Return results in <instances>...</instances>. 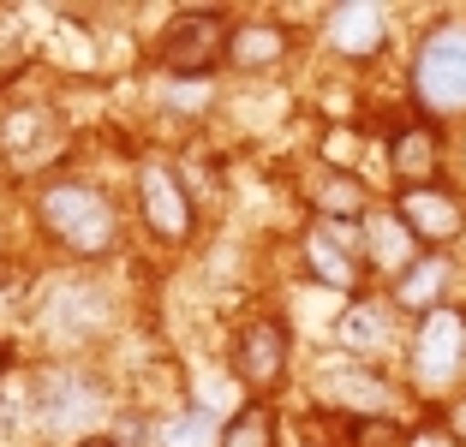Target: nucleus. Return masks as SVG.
Returning <instances> with one entry per match:
<instances>
[{
    "label": "nucleus",
    "mask_w": 466,
    "mask_h": 447,
    "mask_svg": "<svg viewBox=\"0 0 466 447\" xmlns=\"http://www.w3.org/2000/svg\"><path fill=\"white\" fill-rule=\"evenodd\" d=\"M221 18L216 13H192V18H174L167 25V36H162V60L179 72V78H204L209 66H216V55H221Z\"/></svg>",
    "instance_id": "20e7f679"
},
{
    "label": "nucleus",
    "mask_w": 466,
    "mask_h": 447,
    "mask_svg": "<svg viewBox=\"0 0 466 447\" xmlns=\"http://www.w3.org/2000/svg\"><path fill=\"white\" fill-rule=\"evenodd\" d=\"M353 244H359V233L347 227V221H317V227L305 233V257H311V274H317L323 286H335V293H347V286L359 281Z\"/></svg>",
    "instance_id": "6e6552de"
},
{
    "label": "nucleus",
    "mask_w": 466,
    "mask_h": 447,
    "mask_svg": "<svg viewBox=\"0 0 466 447\" xmlns=\"http://www.w3.org/2000/svg\"><path fill=\"white\" fill-rule=\"evenodd\" d=\"M78 447H114V442H102V435H90V442H78Z\"/></svg>",
    "instance_id": "b1692460"
},
{
    "label": "nucleus",
    "mask_w": 466,
    "mask_h": 447,
    "mask_svg": "<svg viewBox=\"0 0 466 447\" xmlns=\"http://www.w3.org/2000/svg\"><path fill=\"white\" fill-rule=\"evenodd\" d=\"M239 66H269L275 55H281V30H269V25H251V30H239L233 36V48H228Z\"/></svg>",
    "instance_id": "6ab92c4d"
},
{
    "label": "nucleus",
    "mask_w": 466,
    "mask_h": 447,
    "mask_svg": "<svg viewBox=\"0 0 466 447\" xmlns=\"http://www.w3.org/2000/svg\"><path fill=\"white\" fill-rule=\"evenodd\" d=\"M466 364V316L461 311H431L412 340V376L425 393H442Z\"/></svg>",
    "instance_id": "7ed1b4c3"
},
{
    "label": "nucleus",
    "mask_w": 466,
    "mask_h": 447,
    "mask_svg": "<svg viewBox=\"0 0 466 447\" xmlns=\"http://www.w3.org/2000/svg\"><path fill=\"white\" fill-rule=\"evenodd\" d=\"M96 406H102V400H96V388H84V382H72V376H55L48 388H42V418H48V430L84 423Z\"/></svg>",
    "instance_id": "ddd939ff"
},
{
    "label": "nucleus",
    "mask_w": 466,
    "mask_h": 447,
    "mask_svg": "<svg viewBox=\"0 0 466 447\" xmlns=\"http://www.w3.org/2000/svg\"><path fill=\"white\" fill-rule=\"evenodd\" d=\"M365 251H370V263H377V269H400V274L412 269V233L400 227V215L395 221H370Z\"/></svg>",
    "instance_id": "dca6fc26"
},
{
    "label": "nucleus",
    "mask_w": 466,
    "mask_h": 447,
    "mask_svg": "<svg viewBox=\"0 0 466 447\" xmlns=\"http://www.w3.org/2000/svg\"><path fill=\"white\" fill-rule=\"evenodd\" d=\"M42 221H48V233H55L66 251H78V257H102L114 244V209L108 197H102L96 185H48L42 191Z\"/></svg>",
    "instance_id": "f257e3e1"
},
{
    "label": "nucleus",
    "mask_w": 466,
    "mask_h": 447,
    "mask_svg": "<svg viewBox=\"0 0 466 447\" xmlns=\"http://www.w3.org/2000/svg\"><path fill=\"white\" fill-rule=\"evenodd\" d=\"M156 442L162 447H221V423L204 406H192V412H179V418H167Z\"/></svg>",
    "instance_id": "f3484780"
},
{
    "label": "nucleus",
    "mask_w": 466,
    "mask_h": 447,
    "mask_svg": "<svg viewBox=\"0 0 466 447\" xmlns=\"http://www.w3.org/2000/svg\"><path fill=\"white\" fill-rule=\"evenodd\" d=\"M317 204L329 209V215H359V204H365V197H359V185L347 174H335V179H323V185H317Z\"/></svg>",
    "instance_id": "aec40b11"
},
{
    "label": "nucleus",
    "mask_w": 466,
    "mask_h": 447,
    "mask_svg": "<svg viewBox=\"0 0 466 447\" xmlns=\"http://www.w3.org/2000/svg\"><path fill=\"white\" fill-rule=\"evenodd\" d=\"M137 204H144V221H150L162 239H186L192 227V197L179 191V179L167 167H144L137 174Z\"/></svg>",
    "instance_id": "1a4fd4ad"
},
{
    "label": "nucleus",
    "mask_w": 466,
    "mask_h": 447,
    "mask_svg": "<svg viewBox=\"0 0 466 447\" xmlns=\"http://www.w3.org/2000/svg\"><path fill=\"white\" fill-rule=\"evenodd\" d=\"M0 144H6V155H13L18 167H36L42 155L60 149V120L48 108H18V114H6V125H0Z\"/></svg>",
    "instance_id": "9b49d317"
},
{
    "label": "nucleus",
    "mask_w": 466,
    "mask_h": 447,
    "mask_svg": "<svg viewBox=\"0 0 466 447\" xmlns=\"http://www.w3.org/2000/svg\"><path fill=\"white\" fill-rule=\"evenodd\" d=\"M442 286H449V263H442V257H419V263L407 269V281L395 286V298H400V304H412V311H425V316H431V304H437Z\"/></svg>",
    "instance_id": "2eb2a0df"
},
{
    "label": "nucleus",
    "mask_w": 466,
    "mask_h": 447,
    "mask_svg": "<svg viewBox=\"0 0 466 447\" xmlns=\"http://www.w3.org/2000/svg\"><path fill=\"white\" fill-rule=\"evenodd\" d=\"M383 36H389V13L377 6V0H347V6H335V13H329V42L341 48L347 60L377 55Z\"/></svg>",
    "instance_id": "9d476101"
},
{
    "label": "nucleus",
    "mask_w": 466,
    "mask_h": 447,
    "mask_svg": "<svg viewBox=\"0 0 466 447\" xmlns=\"http://www.w3.org/2000/svg\"><path fill=\"white\" fill-rule=\"evenodd\" d=\"M209 95H204V84H186L179 78V90H174V108H204Z\"/></svg>",
    "instance_id": "4be33fe9"
},
{
    "label": "nucleus",
    "mask_w": 466,
    "mask_h": 447,
    "mask_svg": "<svg viewBox=\"0 0 466 447\" xmlns=\"http://www.w3.org/2000/svg\"><path fill=\"white\" fill-rule=\"evenodd\" d=\"M335 346H341L347 358H370L389 346V304L383 298H359V304H347V316L335 323Z\"/></svg>",
    "instance_id": "f8f14e48"
},
{
    "label": "nucleus",
    "mask_w": 466,
    "mask_h": 447,
    "mask_svg": "<svg viewBox=\"0 0 466 447\" xmlns=\"http://www.w3.org/2000/svg\"><path fill=\"white\" fill-rule=\"evenodd\" d=\"M400 227H407L412 239H425V244H449L454 233L466 227V215H461V204H454L449 191L407 185V191H400Z\"/></svg>",
    "instance_id": "39448f33"
},
{
    "label": "nucleus",
    "mask_w": 466,
    "mask_h": 447,
    "mask_svg": "<svg viewBox=\"0 0 466 447\" xmlns=\"http://www.w3.org/2000/svg\"><path fill=\"white\" fill-rule=\"evenodd\" d=\"M233 370H239L246 388L281 382V370H288V334H281L275 323H246L239 340H233Z\"/></svg>",
    "instance_id": "0eeeda50"
},
{
    "label": "nucleus",
    "mask_w": 466,
    "mask_h": 447,
    "mask_svg": "<svg viewBox=\"0 0 466 447\" xmlns=\"http://www.w3.org/2000/svg\"><path fill=\"white\" fill-rule=\"evenodd\" d=\"M412 90H419V102L431 114H461L466 108V25H442L419 42Z\"/></svg>",
    "instance_id": "f03ea898"
},
{
    "label": "nucleus",
    "mask_w": 466,
    "mask_h": 447,
    "mask_svg": "<svg viewBox=\"0 0 466 447\" xmlns=\"http://www.w3.org/2000/svg\"><path fill=\"white\" fill-rule=\"evenodd\" d=\"M317 393H323L335 412H365V418H383L389 412V382L359 370V364H335V358L317 370Z\"/></svg>",
    "instance_id": "423d86ee"
},
{
    "label": "nucleus",
    "mask_w": 466,
    "mask_h": 447,
    "mask_svg": "<svg viewBox=\"0 0 466 447\" xmlns=\"http://www.w3.org/2000/svg\"><path fill=\"white\" fill-rule=\"evenodd\" d=\"M221 447H275V423L263 406H246L221 423Z\"/></svg>",
    "instance_id": "a211bd4d"
},
{
    "label": "nucleus",
    "mask_w": 466,
    "mask_h": 447,
    "mask_svg": "<svg viewBox=\"0 0 466 447\" xmlns=\"http://www.w3.org/2000/svg\"><path fill=\"white\" fill-rule=\"evenodd\" d=\"M454 435H466V406H461V412H454Z\"/></svg>",
    "instance_id": "5701e85b"
},
{
    "label": "nucleus",
    "mask_w": 466,
    "mask_h": 447,
    "mask_svg": "<svg viewBox=\"0 0 466 447\" xmlns=\"http://www.w3.org/2000/svg\"><path fill=\"white\" fill-rule=\"evenodd\" d=\"M407 447H461V435L442 430V423H419V430L407 435Z\"/></svg>",
    "instance_id": "412c9836"
},
{
    "label": "nucleus",
    "mask_w": 466,
    "mask_h": 447,
    "mask_svg": "<svg viewBox=\"0 0 466 447\" xmlns=\"http://www.w3.org/2000/svg\"><path fill=\"white\" fill-rule=\"evenodd\" d=\"M437 155H442V144H437L431 125H407V132L395 137V149H389V162H395L400 179H425L431 167H437Z\"/></svg>",
    "instance_id": "4468645a"
}]
</instances>
